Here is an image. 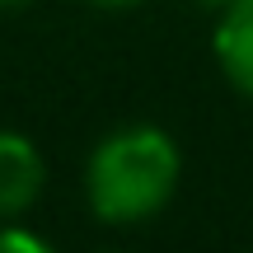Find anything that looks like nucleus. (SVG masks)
<instances>
[{
    "label": "nucleus",
    "mask_w": 253,
    "mask_h": 253,
    "mask_svg": "<svg viewBox=\"0 0 253 253\" xmlns=\"http://www.w3.org/2000/svg\"><path fill=\"white\" fill-rule=\"evenodd\" d=\"M178 145L160 126H118L94 145L84 164V197L103 225H141L160 216L178 192Z\"/></svg>",
    "instance_id": "1"
},
{
    "label": "nucleus",
    "mask_w": 253,
    "mask_h": 253,
    "mask_svg": "<svg viewBox=\"0 0 253 253\" xmlns=\"http://www.w3.org/2000/svg\"><path fill=\"white\" fill-rule=\"evenodd\" d=\"M47 160L24 131L0 126V220H14L42 197Z\"/></svg>",
    "instance_id": "2"
},
{
    "label": "nucleus",
    "mask_w": 253,
    "mask_h": 253,
    "mask_svg": "<svg viewBox=\"0 0 253 253\" xmlns=\"http://www.w3.org/2000/svg\"><path fill=\"white\" fill-rule=\"evenodd\" d=\"M211 47H216L225 80L244 99H253V0H235L220 9V28L211 38Z\"/></svg>",
    "instance_id": "3"
},
{
    "label": "nucleus",
    "mask_w": 253,
    "mask_h": 253,
    "mask_svg": "<svg viewBox=\"0 0 253 253\" xmlns=\"http://www.w3.org/2000/svg\"><path fill=\"white\" fill-rule=\"evenodd\" d=\"M0 253H47V239L19 225H0Z\"/></svg>",
    "instance_id": "4"
},
{
    "label": "nucleus",
    "mask_w": 253,
    "mask_h": 253,
    "mask_svg": "<svg viewBox=\"0 0 253 253\" xmlns=\"http://www.w3.org/2000/svg\"><path fill=\"white\" fill-rule=\"evenodd\" d=\"M89 5H103V9H126V5H141V0H89Z\"/></svg>",
    "instance_id": "5"
},
{
    "label": "nucleus",
    "mask_w": 253,
    "mask_h": 253,
    "mask_svg": "<svg viewBox=\"0 0 253 253\" xmlns=\"http://www.w3.org/2000/svg\"><path fill=\"white\" fill-rule=\"evenodd\" d=\"M24 5H33V0H0V9H24Z\"/></svg>",
    "instance_id": "6"
},
{
    "label": "nucleus",
    "mask_w": 253,
    "mask_h": 253,
    "mask_svg": "<svg viewBox=\"0 0 253 253\" xmlns=\"http://www.w3.org/2000/svg\"><path fill=\"white\" fill-rule=\"evenodd\" d=\"M202 5H211V9H225V5H235V0H202Z\"/></svg>",
    "instance_id": "7"
}]
</instances>
